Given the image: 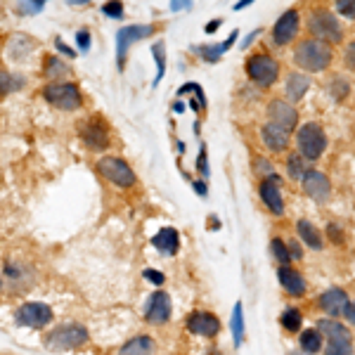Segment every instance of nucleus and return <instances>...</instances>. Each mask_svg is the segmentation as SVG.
<instances>
[{
  "label": "nucleus",
  "instance_id": "f257e3e1",
  "mask_svg": "<svg viewBox=\"0 0 355 355\" xmlns=\"http://www.w3.org/2000/svg\"><path fill=\"white\" fill-rule=\"evenodd\" d=\"M334 62V50L331 45L318 41V38H303L294 48V64L303 73H318L327 71Z\"/></svg>",
  "mask_w": 355,
  "mask_h": 355
},
{
  "label": "nucleus",
  "instance_id": "f03ea898",
  "mask_svg": "<svg viewBox=\"0 0 355 355\" xmlns=\"http://www.w3.org/2000/svg\"><path fill=\"white\" fill-rule=\"evenodd\" d=\"M90 341V331L85 329V324L81 322H67V324H57L45 334V348L48 351H76L83 348Z\"/></svg>",
  "mask_w": 355,
  "mask_h": 355
},
{
  "label": "nucleus",
  "instance_id": "7ed1b4c3",
  "mask_svg": "<svg viewBox=\"0 0 355 355\" xmlns=\"http://www.w3.org/2000/svg\"><path fill=\"white\" fill-rule=\"evenodd\" d=\"M308 31L313 33V38L318 41L334 45L343 41V26L336 19L334 12H329L327 8H313L308 15Z\"/></svg>",
  "mask_w": 355,
  "mask_h": 355
},
{
  "label": "nucleus",
  "instance_id": "20e7f679",
  "mask_svg": "<svg viewBox=\"0 0 355 355\" xmlns=\"http://www.w3.org/2000/svg\"><path fill=\"white\" fill-rule=\"evenodd\" d=\"M296 147L306 162H318L322 152L327 150V133L320 123L308 121L296 130Z\"/></svg>",
  "mask_w": 355,
  "mask_h": 355
},
{
  "label": "nucleus",
  "instance_id": "39448f33",
  "mask_svg": "<svg viewBox=\"0 0 355 355\" xmlns=\"http://www.w3.org/2000/svg\"><path fill=\"white\" fill-rule=\"evenodd\" d=\"M95 168L105 180H110L112 185H116V187H123V190H130V187L137 185V175H135L133 166L121 157L107 154V157H102L100 162H97Z\"/></svg>",
  "mask_w": 355,
  "mask_h": 355
},
{
  "label": "nucleus",
  "instance_id": "423d86ee",
  "mask_svg": "<svg viewBox=\"0 0 355 355\" xmlns=\"http://www.w3.org/2000/svg\"><path fill=\"white\" fill-rule=\"evenodd\" d=\"M45 102H50L53 107L62 112H73L83 105V95H81V88L71 81H55V83H48L43 88Z\"/></svg>",
  "mask_w": 355,
  "mask_h": 355
},
{
  "label": "nucleus",
  "instance_id": "0eeeda50",
  "mask_svg": "<svg viewBox=\"0 0 355 355\" xmlns=\"http://www.w3.org/2000/svg\"><path fill=\"white\" fill-rule=\"evenodd\" d=\"M246 76L261 88H270L279 78V62L268 53H256L246 60Z\"/></svg>",
  "mask_w": 355,
  "mask_h": 355
},
{
  "label": "nucleus",
  "instance_id": "6e6552de",
  "mask_svg": "<svg viewBox=\"0 0 355 355\" xmlns=\"http://www.w3.org/2000/svg\"><path fill=\"white\" fill-rule=\"evenodd\" d=\"M53 308L43 301H28L24 306L17 308L15 313V322L28 329H43L48 324H53Z\"/></svg>",
  "mask_w": 355,
  "mask_h": 355
},
{
  "label": "nucleus",
  "instance_id": "1a4fd4ad",
  "mask_svg": "<svg viewBox=\"0 0 355 355\" xmlns=\"http://www.w3.org/2000/svg\"><path fill=\"white\" fill-rule=\"evenodd\" d=\"M157 33V26L154 24H133V26H123L119 28L116 33V62L119 69H125V53L128 48L137 41H145V38H152Z\"/></svg>",
  "mask_w": 355,
  "mask_h": 355
},
{
  "label": "nucleus",
  "instance_id": "9d476101",
  "mask_svg": "<svg viewBox=\"0 0 355 355\" xmlns=\"http://www.w3.org/2000/svg\"><path fill=\"white\" fill-rule=\"evenodd\" d=\"M78 133H81V140L85 145L95 152H105L112 145L110 128H107V123L100 116H90L88 121H83L78 125Z\"/></svg>",
  "mask_w": 355,
  "mask_h": 355
},
{
  "label": "nucleus",
  "instance_id": "9b49d317",
  "mask_svg": "<svg viewBox=\"0 0 355 355\" xmlns=\"http://www.w3.org/2000/svg\"><path fill=\"white\" fill-rule=\"evenodd\" d=\"M299 28H301V12L296 8H289L287 12L275 21L272 33H270L272 45H277V48L289 45L296 36H299Z\"/></svg>",
  "mask_w": 355,
  "mask_h": 355
},
{
  "label": "nucleus",
  "instance_id": "f8f14e48",
  "mask_svg": "<svg viewBox=\"0 0 355 355\" xmlns=\"http://www.w3.org/2000/svg\"><path fill=\"white\" fill-rule=\"evenodd\" d=\"M173 315V301H171V294H166L164 289L152 291V296L147 299L145 306V320L154 327H164L166 322Z\"/></svg>",
  "mask_w": 355,
  "mask_h": 355
},
{
  "label": "nucleus",
  "instance_id": "ddd939ff",
  "mask_svg": "<svg viewBox=\"0 0 355 355\" xmlns=\"http://www.w3.org/2000/svg\"><path fill=\"white\" fill-rule=\"evenodd\" d=\"M301 185H303V192L306 197H311L313 202L318 204H327L331 199V180L327 173L318 168H308L306 175L301 178Z\"/></svg>",
  "mask_w": 355,
  "mask_h": 355
},
{
  "label": "nucleus",
  "instance_id": "4468645a",
  "mask_svg": "<svg viewBox=\"0 0 355 355\" xmlns=\"http://www.w3.org/2000/svg\"><path fill=\"white\" fill-rule=\"evenodd\" d=\"M185 327L190 334L204 336V339H216L220 334L223 324L218 320V315L209 313V311H192L185 320Z\"/></svg>",
  "mask_w": 355,
  "mask_h": 355
},
{
  "label": "nucleus",
  "instance_id": "2eb2a0df",
  "mask_svg": "<svg viewBox=\"0 0 355 355\" xmlns=\"http://www.w3.org/2000/svg\"><path fill=\"white\" fill-rule=\"evenodd\" d=\"M268 116H270L272 125L287 130V133H291L299 125V112H296V107L291 102L282 100V97H275V100L268 102Z\"/></svg>",
  "mask_w": 355,
  "mask_h": 355
},
{
  "label": "nucleus",
  "instance_id": "dca6fc26",
  "mask_svg": "<svg viewBox=\"0 0 355 355\" xmlns=\"http://www.w3.org/2000/svg\"><path fill=\"white\" fill-rule=\"evenodd\" d=\"M318 308L322 313H327L331 320L336 318H343V313H346L348 303H351V299H348V291L341 289V287H329L327 291H322V294L318 296Z\"/></svg>",
  "mask_w": 355,
  "mask_h": 355
},
{
  "label": "nucleus",
  "instance_id": "f3484780",
  "mask_svg": "<svg viewBox=\"0 0 355 355\" xmlns=\"http://www.w3.org/2000/svg\"><path fill=\"white\" fill-rule=\"evenodd\" d=\"M277 279L282 284L284 294L291 296V299H303L308 294V282L306 277L291 266H279L277 268Z\"/></svg>",
  "mask_w": 355,
  "mask_h": 355
},
{
  "label": "nucleus",
  "instance_id": "a211bd4d",
  "mask_svg": "<svg viewBox=\"0 0 355 355\" xmlns=\"http://www.w3.org/2000/svg\"><path fill=\"white\" fill-rule=\"evenodd\" d=\"M279 180H261L259 185V194H261V202L268 206L272 216H282L284 214V197L279 192Z\"/></svg>",
  "mask_w": 355,
  "mask_h": 355
},
{
  "label": "nucleus",
  "instance_id": "6ab92c4d",
  "mask_svg": "<svg viewBox=\"0 0 355 355\" xmlns=\"http://www.w3.org/2000/svg\"><path fill=\"white\" fill-rule=\"evenodd\" d=\"M152 246L164 256H175L178 249H180V234H178L175 227H162L152 237Z\"/></svg>",
  "mask_w": 355,
  "mask_h": 355
},
{
  "label": "nucleus",
  "instance_id": "aec40b11",
  "mask_svg": "<svg viewBox=\"0 0 355 355\" xmlns=\"http://www.w3.org/2000/svg\"><path fill=\"white\" fill-rule=\"evenodd\" d=\"M261 140L266 142L268 150L275 152V154L287 152V147H289V133L282 128H277V125H272V123H268L261 128Z\"/></svg>",
  "mask_w": 355,
  "mask_h": 355
},
{
  "label": "nucleus",
  "instance_id": "412c9836",
  "mask_svg": "<svg viewBox=\"0 0 355 355\" xmlns=\"http://www.w3.org/2000/svg\"><path fill=\"white\" fill-rule=\"evenodd\" d=\"M157 353V339L150 334H137L119 348V355H154Z\"/></svg>",
  "mask_w": 355,
  "mask_h": 355
},
{
  "label": "nucleus",
  "instance_id": "4be33fe9",
  "mask_svg": "<svg viewBox=\"0 0 355 355\" xmlns=\"http://www.w3.org/2000/svg\"><path fill=\"white\" fill-rule=\"evenodd\" d=\"M308 88H311V78H308V73L303 71H291L287 76V83H284V93H287V102H299L303 100V95L308 93Z\"/></svg>",
  "mask_w": 355,
  "mask_h": 355
},
{
  "label": "nucleus",
  "instance_id": "5701e85b",
  "mask_svg": "<svg viewBox=\"0 0 355 355\" xmlns=\"http://www.w3.org/2000/svg\"><path fill=\"white\" fill-rule=\"evenodd\" d=\"M315 329L324 336V341H329V339H353V331L348 329L346 324H341L339 320H331V318L318 320V322H315Z\"/></svg>",
  "mask_w": 355,
  "mask_h": 355
},
{
  "label": "nucleus",
  "instance_id": "b1692460",
  "mask_svg": "<svg viewBox=\"0 0 355 355\" xmlns=\"http://www.w3.org/2000/svg\"><path fill=\"white\" fill-rule=\"evenodd\" d=\"M296 232H299V237H301V242L308 246V249H313V251H322V232L318 230V227L313 225L311 220H299L296 223Z\"/></svg>",
  "mask_w": 355,
  "mask_h": 355
},
{
  "label": "nucleus",
  "instance_id": "393cba45",
  "mask_svg": "<svg viewBox=\"0 0 355 355\" xmlns=\"http://www.w3.org/2000/svg\"><path fill=\"white\" fill-rule=\"evenodd\" d=\"M299 346L303 355H318L324 348V336L315 327H308L299 334Z\"/></svg>",
  "mask_w": 355,
  "mask_h": 355
},
{
  "label": "nucleus",
  "instance_id": "a878e982",
  "mask_svg": "<svg viewBox=\"0 0 355 355\" xmlns=\"http://www.w3.org/2000/svg\"><path fill=\"white\" fill-rule=\"evenodd\" d=\"M71 73V69H69V64L62 57H55V55H50V57H45V64H43V76L45 78H53L50 83H55V78H64Z\"/></svg>",
  "mask_w": 355,
  "mask_h": 355
},
{
  "label": "nucleus",
  "instance_id": "bb28decb",
  "mask_svg": "<svg viewBox=\"0 0 355 355\" xmlns=\"http://www.w3.org/2000/svg\"><path fill=\"white\" fill-rule=\"evenodd\" d=\"M279 324H282L284 331H289V334H294V331H301L303 327V313L299 308H284L282 315H279Z\"/></svg>",
  "mask_w": 355,
  "mask_h": 355
},
{
  "label": "nucleus",
  "instance_id": "cd10ccee",
  "mask_svg": "<svg viewBox=\"0 0 355 355\" xmlns=\"http://www.w3.org/2000/svg\"><path fill=\"white\" fill-rule=\"evenodd\" d=\"M230 331H232V339L234 346H242L244 341V311H242V301L234 303L232 308V318H230Z\"/></svg>",
  "mask_w": 355,
  "mask_h": 355
},
{
  "label": "nucleus",
  "instance_id": "c85d7f7f",
  "mask_svg": "<svg viewBox=\"0 0 355 355\" xmlns=\"http://www.w3.org/2000/svg\"><path fill=\"white\" fill-rule=\"evenodd\" d=\"M24 85H26L24 76H19V73H10V71H5V69H0V97L15 93V90L24 88Z\"/></svg>",
  "mask_w": 355,
  "mask_h": 355
},
{
  "label": "nucleus",
  "instance_id": "c756f323",
  "mask_svg": "<svg viewBox=\"0 0 355 355\" xmlns=\"http://www.w3.org/2000/svg\"><path fill=\"white\" fill-rule=\"evenodd\" d=\"M324 355H355L353 339H329L324 341Z\"/></svg>",
  "mask_w": 355,
  "mask_h": 355
},
{
  "label": "nucleus",
  "instance_id": "7c9ffc66",
  "mask_svg": "<svg viewBox=\"0 0 355 355\" xmlns=\"http://www.w3.org/2000/svg\"><path fill=\"white\" fill-rule=\"evenodd\" d=\"M306 159L301 157L299 152H294V154H289V159H287V175L291 178V180H301L303 175H306Z\"/></svg>",
  "mask_w": 355,
  "mask_h": 355
},
{
  "label": "nucleus",
  "instance_id": "2f4dec72",
  "mask_svg": "<svg viewBox=\"0 0 355 355\" xmlns=\"http://www.w3.org/2000/svg\"><path fill=\"white\" fill-rule=\"evenodd\" d=\"M24 275H26V268L15 266V263H8V266H5V277H8V282L12 284L15 289H24V284H26Z\"/></svg>",
  "mask_w": 355,
  "mask_h": 355
},
{
  "label": "nucleus",
  "instance_id": "473e14b6",
  "mask_svg": "<svg viewBox=\"0 0 355 355\" xmlns=\"http://www.w3.org/2000/svg\"><path fill=\"white\" fill-rule=\"evenodd\" d=\"M270 251H272L275 261H277L279 266H289V263H291V256H289L287 242H284L282 237H272V239H270Z\"/></svg>",
  "mask_w": 355,
  "mask_h": 355
},
{
  "label": "nucleus",
  "instance_id": "72a5a7b5",
  "mask_svg": "<svg viewBox=\"0 0 355 355\" xmlns=\"http://www.w3.org/2000/svg\"><path fill=\"white\" fill-rule=\"evenodd\" d=\"M152 55L157 60V78H154V85L162 83L164 73H166V48H164V41H157L152 45Z\"/></svg>",
  "mask_w": 355,
  "mask_h": 355
},
{
  "label": "nucleus",
  "instance_id": "f704fd0d",
  "mask_svg": "<svg viewBox=\"0 0 355 355\" xmlns=\"http://www.w3.org/2000/svg\"><path fill=\"white\" fill-rule=\"evenodd\" d=\"M254 171L263 178V180H279V175L275 173V166L268 162V159H263V157L254 159Z\"/></svg>",
  "mask_w": 355,
  "mask_h": 355
},
{
  "label": "nucleus",
  "instance_id": "c9c22d12",
  "mask_svg": "<svg viewBox=\"0 0 355 355\" xmlns=\"http://www.w3.org/2000/svg\"><path fill=\"white\" fill-rule=\"evenodd\" d=\"M194 53L202 55V60L206 62H218L223 50H220V45H199V48H194Z\"/></svg>",
  "mask_w": 355,
  "mask_h": 355
},
{
  "label": "nucleus",
  "instance_id": "e433bc0d",
  "mask_svg": "<svg viewBox=\"0 0 355 355\" xmlns=\"http://www.w3.org/2000/svg\"><path fill=\"white\" fill-rule=\"evenodd\" d=\"M331 95H334V100H343L348 95V83L341 76L331 78Z\"/></svg>",
  "mask_w": 355,
  "mask_h": 355
},
{
  "label": "nucleus",
  "instance_id": "4c0bfd02",
  "mask_svg": "<svg viewBox=\"0 0 355 355\" xmlns=\"http://www.w3.org/2000/svg\"><path fill=\"white\" fill-rule=\"evenodd\" d=\"M336 12L348 19H355V0H339L336 3Z\"/></svg>",
  "mask_w": 355,
  "mask_h": 355
},
{
  "label": "nucleus",
  "instance_id": "58836bf2",
  "mask_svg": "<svg viewBox=\"0 0 355 355\" xmlns=\"http://www.w3.org/2000/svg\"><path fill=\"white\" fill-rule=\"evenodd\" d=\"M102 12L107 17H112V19H121L123 17V5L121 3H105L102 5Z\"/></svg>",
  "mask_w": 355,
  "mask_h": 355
},
{
  "label": "nucleus",
  "instance_id": "ea45409f",
  "mask_svg": "<svg viewBox=\"0 0 355 355\" xmlns=\"http://www.w3.org/2000/svg\"><path fill=\"white\" fill-rule=\"evenodd\" d=\"M197 173L202 178H209V164H206V147L202 145L199 150V157H197Z\"/></svg>",
  "mask_w": 355,
  "mask_h": 355
},
{
  "label": "nucleus",
  "instance_id": "a19ab883",
  "mask_svg": "<svg viewBox=\"0 0 355 355\" xmlns=\"http://www.w3.org/2000/svg\"><path fill=\"white\" fill-rule=\"evenodd\" d=\"M142 275H145V279H150L154 287H164V282H166L164 272H159V270H145Z\"/></svg>",
  "mask_w": 355,
  "mask_h": 355
},
{
  "label": "nucleus",
  "instance_id": "79ce46f5",
  "mask_svg": "<svg viewBox=\"0 0 355 355\" xmlns=\"http://www.w3.org/2000/svg\"><path fill=\"white\" fill-rule=\"evenodd\" d=\"M45 8V3H41V0H33V3H24V5H19V12H24V15H33V12H41V10Z\"/></svg>",
  "mask_w": 355,
  "mask_h": 355
},
{
  "label": "nucleus",
  "instance_id": "37998d69",
  "mask_svg": "<svg viewBox=\"0 0 355 355\" xmlns=\"http://www.w3.org/2000/svg\"><path fill=\"white\" fill-rule=\"evenodd\" d=\"M327 234H329V239L334 244H341L343 242V230H341L339 225H336V223H329V225H327Z\"/></svg>",
  "mask_w": 355,
  "mask_h": 355
},
{
  "label": "nucleus",
  "instance_id": "c03bdc74",
  "mask_svg": "<svg viewBox=\"0 0 355 355\" xmlns=\"http://www.w3.org/2000/svg\"><path fill=\"white\" fill-rule=\"evenodd\" d=\"M76 43H78V48H81L83 53L90 48V31H88V28H81V31H76Z\"/></svg>",
  "mask_w": 355,
  "mask_h": 355
},
{
  "label": "nucleus",
  "instance_id": "a18cd8bd",
  "mask_svg": "<svg viewBox=\"0 0 355 355\" xmlns=\"http://www.w3.org/2000/svg\"><path fill=\"white\" fill-rule=\"evenodd\" d=\"M55 50H57V53H62L64 57H69V60H71V57H76V50L69 48V45L62 41V38H55Z\"/></svg>",
  "mask_w": 355,
  "mask_h": 355
},
{
  "label": "nucleus",
  "instance_id": "49530a36",
  "mask_svg": "<svg viewBox=\"0 0 355 355\" xmlns=\"http://www.w3.org/2000/svg\"><path fill=\"white\" fill-rule=\"evenodd\" d=\"M343 62H346V67L351 69V71H355V41L348 43L346 55H343Z\"/></svg>",
  "mask_w": 355,
  "mask_h": 355
},
{
  "label": "nucleus",
  "instance_id": "de8ad7c7",
  "mask_svg": "<svg viewBox=\"0 0 355 355\" xmlns=\"http://www.w3.org/2000/svg\"><path fill=\"white\" fill-rule=\"evenodd\" d=\"M287 249H289L291 261H301V259H303V251H301L299 242H289V244H287Z\"/></svg>",
  "mask_w": 355,
  "mask_h": 355
},
{
  "label": "nucleus",
  "instance_id": "09e8293b",
  "mask_svg": "<svg viewBox=\"0 0 355 355\" xmlns=\"http://www.w3.org/2000/svg\"><path fill=\"white\" fill-rule=\"evenodd\" d=\"M343 318H346L348 322H351L353 327H355V301L348 303V308H346V313H343Z\"/></svg>",
  "mask_w": 355,
  "mask_h": 355
},
{
  "label": "nucleus",
  "instance_id": "8fccbe9b",
  "mask_svg": "<svg viewBox=\"0 0 355 355\" xmlns=\"http://www.w3.org/2000/svg\"><path fill=\"white\" fill-rule=\"evenodd\" d=\"M237 36H239L237 31H232V33H230V38H227V41L220 45V50H223V53H225V50H230V48H232V43L237 41Z\"/></svg>",
  "mask_w": 355,
  "mask_h": 355
},
{
  "label": "nucleus",
  "instance_id": "3c124183",
  "mask_svg": "<svg viewBox=\"0 0 355 355\" xmlns=\"http://www.w3.org/2000/svg\"><path fill=\"white\" fill-rule=\"evenodd\" d=\"M220 21H223V19H214V21H211V24H206V33H214V31H218Z\"/></svg>",
  "mask_w": 355,
  "mask_h": 355
},
{
  "label": "nucleus",
  "instance_id": "603ef678",
  "mask_svg": "<svg viewBox=\"0 0 355 355\" xmlns=\"http://www.w3.org/2000/svg\"><path fill=\"white\" fill-rule=\"evenodd\" d=\"M194 190L199 192V197H206V185H204V182H194Z\"/></svg>",
  "mask_w": 355,
  "mask_h": 355
},
{
  "label": "nucleus",
  "instance_id": "864d4df0",
  "mask_svg": "<svg viewBox=\"0 0 355 355\" xmlns=\"http://www.w3.org/2000/svg\"><path fill=\"white\" fill-rule=\"evenodd\" d=\"M182 8H190V3H185V0H178V3L171 5V10H182Z\"/></svg>",
  "mask_w": 355,
  "mask_h": 355
},
{
  "label": "nucleus",
  "instance_id": "5fc2aeb1",
  "mask_svg": "<svg viewBox=\"0 0 355 355\" xmlns=\"http://www.w3.org/2000/svg\"><path fill=\"white\" fill-rule=\"evenodd\" d=\"M256 36H259V31H254V33H251V36H249V38H246V41L242 43V48L246 50V45H251V41H254V38H256Z\"/></svg>",
  "mask_w": 355,
  "mask_h": 355
},
{
  "label": "nucleus",
  "instance_id": "6e6d98bb",
  "mask_svg": "<svg viewBox=\"0 0 355 355\" xmlns=\"http://www.w3.org/2000/svg\"><path fill=\"white\" fill-rule=\"evenodd\" d=\"M173 110H175V112H182V110H185V107H182V102H175Z\"/></svg>",
  "mask_w": 355,
  "mask_h": 355
},
{
  "label": "nucleus",
  "instance_id": "4d7b16f0",
  "mask_svg": "<svg viewBox=\"0 0 355 355\" xmlns=\"http://www.w3.org/2000/svg\"><path fill=\"white\" fill-rule=\"evenodd\" d=\"M211 355H220V353H218V351H214V353H211Z\"/></svg>",
  "mask_w": 355,
  "mask_h": 355
},
{
  "label": "nucleus",
  "instance_id": "13d9d810",
  "mask_svg": "<svg viewBox=\"0 0 355 355\" xmlns=\"http://www.w3.org/2000/svg\"><path fill=\"white\" fill-rule=\"evenodd\" d=\"M291 355H303V353H291Z\"/></svg>",
  "mask_w": 355,
  "mask_h": 355
}]
</instances>
